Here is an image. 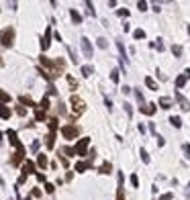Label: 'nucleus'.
Here are the masks:
<instances>
[{"mask_svg":"<svg viewBox=\"0 0 190 200\" xmlns=\"http://www.w3.org/2000/svg\"><path fill=\"white\" fill-rule=\"evenodd\" d=\"M12 39H15V29H4L2 33H0V41H2V45L4 47H10L12 45Z\"/></svg>","mask_w":190,"mask_h":200,"instance_id":"obj_1","label":"nucleus"},{"mask_svg":"<svg viewBox=\"0 0 190 200\" xmlns=\"http://www.w3.org/2000/svg\"><path fill=\"white\" fill-rule=\"evenodd\" d=\"M88 145H90V139H88V137L80 139V141L76 143V147H74V153H78V155H86V149H88Z\"/></svg>","mask_w":190,"mask_h":200,"instance_id":"obj_2","label":"nucleus"},{"mask_svg":"<svg viewBox=\"0 0 190 200\" xmlns=\"http://www.w3.org/2000/svg\"><path fill=\"white\" fill-rule=\"evenodd\" d=\"M80 129L76 127V125H66V127L61 129V135L66 137V139H76V135H78Z\"/></svg>","mask_w":190,"mask_h":200,"instance_id":"obj_3","label":"nucleus"},{"mask_svg":"<svg viewBox=\"0 0 190 200\" xmlns=\"http://www.w3.org/2000/svg\"><path fill=\"white\" fill-rule=\"evenodd\" d=\"M72 110L76 112V114H82L84 112V102L80 100L78 96H72Z\"/></svg>","mask_w":190,"mask_h":200,"instance_id":"obj_4","label":"nucleus"},{"mask_svg":"<svg viewBox=\"0 0 190 200\" xmlns=\"http://www.w3.org/2000/svg\"><path fill=\"white\" fill-rule=\"evenodd\" d=\"M35 171V163L33 161H25V166H23V176H20V182H25V178L29 176V174H33Z\"/></svg>","mask_w":190,"mask_h":200,"instance_id":"obj_5","label":"nucleus"},{"mask_svg":"<svg viewBox=\"0 0 190 200\" xmlns=\"http://www.w3.org/2000/svg\"><path fill=\"white\" fill-rule=\"evenodd\" d=\"M82 51H84V55H86L88 59H92V45H90V41L86 39V37H82Z\"/></svg>","mask_w":190,"mask_h":200,"instance_id":"obj_6","label":"nucleus"},{"mask_svg":"<svg viewBox=\"0 0 190 200\" xmlns=\"http://www.w3.org/2000/svg\"><path fill=\"white\" fill-rule=\"evenodd\" d=\"M23 157H25V147L20 145V147H16V153L12 157V166H19L20 161H23Z\"/></svg>","mask_w":190,"mask_h":200,"instance_id":"obj_7","label":"nucleus"},{"mask_svg":"<svg viewBox=\"0 0 190 200\" xmlns=\"http://www.w3.org/2000/svg\"><path fill=\"white\" fill-rule=\"evenodd\" d=\"M176 100H178V104H180V108H182V110H188V108H190V102L186 100L184 96H182L180 92H176Z\"/></svg>","mask_w":190,"mask_h":200,"instance_id":"obj_8","label":"nucleus"},{"mask_svg":"<svg viewBox=\"0 0 190 200\" xmlns=\"http://www.w3.org/2000/svg\"><path fill=\"white\" fill-rule=\"evenodd\" d=\"M49 43H51V29H47V33H45V37H43V41H41V49H49Z\"/></svg>","mask_w":190,"mask_h":200,"instance_id":"obj_9","label":"nucleus"},{"mask_svg":"<svg viewBox=\"0 0 190 200\" xmlns=\"http://www.w3.org/2000/svg\"><path fill=\"white\" fill-rule=\"evenodd\" d=\"M117 47H119V53H121V65H125V61H127V51H125V47H123L121 41H117Z\"/></svg>","mask_w":190,"mask_h":200,"instance_id":"obj_10","label":"nucleus"},{"mask_svg":"<svg viewBox=\"0 0 190 200\" xmlns=\"http://www.w3.org/2000/svg\"><path fill=\"white\" fill-rule=\"evenodd\" d=\"M70 16H72V20H74V23H76V24H80V23H82V15H80V12H78V10H70Z\"/></svg>","mask_w":190,"mask_h":200,"instance_id":"obj_11","label":"nucleus"},{"mask_svg":"<svg viewBox=\"0 0 190 200\" xmlns=\"http://www.w3.org/2000/svg\"><path fill=\"white\" fill-rule=\"evenodd\" d=\"M117 200H125V196H123V174H119V192H117Z\"/></svg>","mask_w":190,"mask_h":200,"instance_id":"obj_12","label":"nucleus"},{"mask_svg":"<svg viewBox=\"0 0 190 200\" xmlns=\"http://www.w3.org/2000/svg\"><path fill=\"white\" fill-rule=\"evenodd\" d=\"M8 139H10V143H12L15 147H20V141L16 139V133L15 131H8Z\"/></svg>","mask_w":190,"mask_h":200,"instance_id":"obj_13","label":"nucleus"},{"mask_svg":"<svg viewBox=\"0 0 190 200\" xmlns=\"http://www.w3.org/2000/svg\"><path fill=\"white\" fill-rule=\"evenodd\" d=\"M8 117H10V108L0 104V118H8Z\"/></svg>","mask_w":190,"mask_h":200,"instance_id":"obj_14","label":"nucleus"},{"mask_svg":"<svg viewBox=\"0 0 190 200\" xmlns=\"http://www.w3.org/2000/svg\"><path fill=\"white\" fill-rule=\"evenodd\" d=\"M141 112L143 114H153V112H156V104H145V106L141 108Z\"/></svg>","mask_w":190,"mask_h":200,"instance_id":"obj_15","label":"nucleus"},{"mask_svg":"<svg viewBox=\"0 0 190 200\" xmlns=\"http://www.w3.org/2000/svg\"><path fill=\"white\" fill-rule=\"evenodd\" d=\"M160 106H161V108H170V106H172V100H170L168 96L160 98Z\"/></svg>","mask_w":190,"mask_h":200,"instance_id":"obj_16","label":"nucleus"},{"mask_svg":"<svg viewBox=\"0 0 190 200\" xmlns=\"http://www.w3.org/2000/svg\"><path fill=\"white\" fill-rule=\"evenodd\" d=\"M88 167H90L88 161H78V163H76V171H84V170H88Z\"/></svg>","mask_w":190,"mask_h":200,"instance_id":"obj_17","label":"nucleus"},{"mask_svg":"<svg viewBox=\"0 0 190 200\" xmlns=\"http://www.w3.org/2000/svg\"><path fill=\"white\" fill-rule=\"evenodd\" d=\"M92 73H94L92 65H82V76H86V78H88V76H92Z\"/></svg>","mask_w":190,"mask_h":200,"instance_id":"obj_18","label":"nucleus"},{"mask_svg":"<svg viewBox=\"0 0 190 200\" xmlns=\"http://www.w3.org/2000/svg\"><path fill=\"white\" fill-rule=\"evenodd\" d=\"M111 170H112V167H111V163H108V161H104L102 166H100V174H111Z\"/></svg>","mask_w":190,"mask_h":200,"instance_id":"obj_19","label":"nucleus"},{"mask_svg":"<svg viewBox=\"0 0 190 200\" xmlns=\"http://www.w3.org/2000/svg\"><path fill=\"white\" fill-rule=\"evenodd\" d=\"M135 96H137V102L141 104V106H139V108H143V106H145V100H143V94L139 92V90H137V88H135Z\"/></svg>","mask_w":190,"mask_h":200,"instance_id":"obj_20","label":"nucleus"},{"mask_svg":"<svg viewBox=\"0 0 190 200\" xmlns=\"http://www.w3.org/2000/svg\"><path fill=\"white\" fill-rule=\"evenodd\" d=\"M170 122L174 125L176 129H180V127H182V121H180V117H172V118H170Z\"/></svg>","mask_w":190,"mask_h":200,"instance_id":"obj_21","label":"nucleus"},{"mask_svg":"<svg viewBox=\"0 0 190 200\" xmlns=\"http://www.w3.org/2000/svg\"><path fill=\"white\" fill-rule=\"evenodd\" d=\"M145 86H147V88H151V90H157V84L153 82L151 78H145Z\"/></svg>","mask_w":190,"mask_h":200,"instance_id":"obj_22","label":"nucleus"},{"mask_svg":"<svg viewBox=\"0 0 190 200\" xmlns=\"http://www.w3.org/2000/svg\"><path fill=\"white\" fill-rule=\"evenodd\" d=\"M133 37H135V39H145V31H143V29H137L135 33H133Z\"/></svg>","mask_w":190,"mask_h":200,"instance_id":"obj_23","label":"nucleus"},{"mask_svg":"<svg viewBox=\"0 0 190 200\" xmlns=\"http://www.w3.org/2000/svg\"><path fill=\"white\" fill-rule=\"evenodd\" d=\"M184 84H186V78H184V76H178V78H176V86H178V88H182Z\"/></svg>","mask_w":190,"mask_h":200,"instance_id":"obj_24","label":"nucleus"},{"mask_svg":"<svg viewBox=\"0 0 190 200\" xmlns=\"http://www.w3.org/2000/svg\"><path fill=\"white\" fill-rule=\"evenodd\" d=\"M37 163H39L41 167H45V166H47V157H45V155H39V157H37Z\"/></svg>","mask_w":190,"mask_h":200,"instance_id":"obj_25","label":"nucleus"},{"mask_svg":"<svg viewBox=\"0 0 190 200\" xmlns=\"http://www.w3.org/2000/svg\"><path fill=\"white\" fill-rule=\"evenodd\" d=\"M53 141H55V133H51V135L47 137V147H49V149L53 147Z\"/></svg>","mask_w":190,"mask_h":200,"instance_id":"obj_26","label":"nucleus"},{"mask_svg":"<svg viewBox=\"0 0 190 200\" xmlns=\"http://www.w3.org/2000/svg\"><path fill=\"white\" fill-rule=\"evenodd\" d=\"M20 102H23V104H29V106H33V100H31L29 96H20Z\"/></svg>","mask_w":190,"mask_h":200,"instance_id":"obj_27","label":"nucleus"},{"mask_svg":"<svg viewBox=\"0 0 190 200\" xmlns=\"http://www.w3.org/2000/svg\"><path fill=\"white\" fill-rule=\"evenodd\" d=\"M172 51H174V55H178V57L182 55V47H180V45H174V47H172Z\"/></svg>","mask_w":190,"mask_h":200,"instance_id":"obj_28","label":"nucleus"},{"mask_svg":"<svg viewBox=\"0 0 190 200\" xmlns=\"http://www.w3.org/2000/svg\"><path fill=\"white\" fill-rule=\"evenodd\" d=\"M111 80H112V82H119V69H112V73H111Z\"/></svg>","mask_w":190,"mask_h":200,"instance_id":"obj_29","label":"nucleus"},{"mask_svg":"<svg viewBox=\"0 0 190 200\" xmlns=\"http://www.w3.org/2000/svg\"><path fill=\"white\" fill-rule=\"evenodd\" d=\"M141 159L145 161V163H149V155H147V151H145V149H141Z\"/></svg>","mask_w":190,"mask_h":200,"instance_id":"obj_30","label":"nucleus"},{"mask_svg":"<svg viewBox=\"0 0 190 200\" xmlns=\"http://www.w3.org/2000/svg\"><path fill=\"white\" fill-rule=\"evenodd\" d=\"M131 184L135 186V188L139 186V178H137V174H133V176H131Z\"/></svg>","mask_w":190,"mask_h":200,"instance_id":"obj_31","label":"nucleus"},{"mask_svg":"<svg viewBox=\"0 0 190 200\" xmlns=\"http://www.w3.org/2000/svg\"><path fill=\"white\" fill-rule=\"evenodd\" d=\"M0 100H4V102H8V100H10V96H8L6 92H2V90H0Z\"/></svg>","mask_w":190,"mask_h":200,"instance_id":"obj_32","label":"nucleus"},{"mask_svg":"<svg viewBox=\"0 0 190 200\" xmlns=\"http://www.w3.org/2000/svg\"><path fill=\"white\" fill-rule=\"evenodd\" d=\"M35 117H37V121H43V118H45V112L43 110H37V114H35Z\"/></svg>","mask_w":190,"mask_h":200,"instance_id":"obj_33","label":"nucleus"},{"mask_svg":"<svg viewBox=\"0 0 190 200\" xmlns=\"http://www.w3.org/2000/svg\"><path fill=\"white\" fill-rule=\"evenodd\" d=\"M98 47H100V49H106V39H98Z\"/></svg>","mask_w":190,"mask_h":200,"instance_id":"obj_34","label":"nucleus"},{"mask_svg":"<svg viewBox=\"0 0 190 200\" xmlns=\"http://www.w3.org/2000/svg\"><path fill=\"white\" fill-rule=\"evenodd\" d=\"M41 108H43V110H45V108H49V100H47V98L41 100Z\"/></svg>","mask_w":190,"mask_h":200,"instance_id":"obj_35","label":"nucleus"},{"mask_svg":"<svg viewBox=\"0 0 190 200\" xmlns=\"http://www.w3.org/2000/svg\"><path fill=\"white\" fill-rule=\"evenodd\" d=\"M182 149H184L186 157H190V145H188V143H184V147H182Z\"/></svg>","mask_w":190,"mask_h":200,"instance_id":"obj_36","label":"nucleus"},{"mask_svg":"<svg viewBox=\"0 0 190 200\" xmlns=\"http://www.w3.org/2000/svg\"><path fill=\"white\" fill-rule=\"evenodd\" d=\"M161 200H172V192H166V194H161Z\"/></svg>","mask_w":190,"mask_h":200,"instance_id":"obj_37","label":"nucleus"},{"mask_svg":"<svg viewBox=\"0 0 190 200\" xmlns=\"http://www.w3.org/2000/svg\"><path fill=\"white\" fill-rule=\"evenodd\" d=\"M125 110H127V117H131L133 110H131V104H125Z\"/></svg>","mask_w":190,"mask_h":200,"instance_id":"obj_38","label":"nucleus"},{"mask_svg":"<svg viewBox=\"0 0 190 200\" xmlns=\"http://www.w3.org/2000/svg\"><path fill=\"white\" fill-rule=\"evenodd\" d=\"M63 153H66V155H74V149H72V147H66V149H63Z\"/></svg>","mask_w":190,"mask_h":200,"instance_id":"obj_39","label":"nucleus"},{"mask_svg":"<svg viewBox=\"0 0 190 200\" xmlns=\"http://www.w3.org/2000/svg\"><path fill=\"white\" fill-rule=\"evenodd\" d=\"M156 47H157V51H164V43H161L160 39H157V43H156Z\"/></svg>","mask_w":190,"mask_h":200,"instance_id":"obj_40","label":"nucleus"},{"mask_svg":"<svg viewBox=\"0 0 190 200\" xmlns=\"http://www.w3.org/2000/svg\"><path fill=\"white\" fill-rule=\"evenodd\" d=\"M31 149H33V151H37V149H39V141H33V145H31Z\"/></svg>","mask_w":190,"mask_h":200,"instance_id":"obj_41","label":"nucleus"},{"mask_svg":"<svg viewBox=\"0 0 190 200\" xmlns=\"http://www.w3.org/2000/svg\"><path fill=\"white\" fill-rule=\"evenodd\" d=\"M104 104H106V106H108V110H111V108H112V102H111V98H104Z\"/></svg>","mask_w":190,"mask_h":200,"instance_id":"obj_42","label":"nucleus"},{"mask_svg":"<svg viewBox=\"0 0 190 200\" xmlns=\"http://www.w3.org/2000/svg\"><path fill=\"white\" fill-rule=\"evenodd\" d=\"M137 6H139V10H147V4H145V2H139Z\"/></svg>","mask_w":190,"mask_h":200,"instance_id":"obj_43","label":"nucleus"},{"mask_svg":"<svg viewBox=\"0 0 190 200\" xmlns=\"http://www.w3.org/2000/svg\"><path fill=\"white\" fill-rule=\"evenodd\" d=\"M45 190H47V192H53V184H45Z\"/></svg>","mask_w":190,"mask_h":200,"instance_id":"obj_44","label":"nucleus"},{"mask_svg":"<svg viewBox=\"0 0 190 200\" xmlns=\"http://www.w3.org/2000/svg\"><path fill=\"white\" fill-rule=\"evenodd\" d=\"M16 112H19L20 117H23V114H25V112H27V110H25V108H23V106H19V108H16Z\"/></svg>","mask_w":190,"mask_h":200,"instance_id":"obj_45","label":"nucleus"},{"mask_svg":"<svg viewBox=\"0 0 190 200\" xmlns=\"http://www.w3.org/2000/svg\"><path fill=\"white\" fill-rule=\"evenodd\" d=\"M184 73H186L184 78H190V69H186V72H184Z\"/></svg>","mask_w":190,"mask_h":200,"instance_id":"obj_46","label":"nucleus"},{"mask_svg":"<svg viewBox=\"0 0 190 200\" xmlns=\"http://www.w3.org/2000/svg\"><path fill=\"white\" fill-rule=\"evenodd\" d=\"M186 194H188V196H190V186H188V190H186Z\"/></svg>","mask_w":190,"mask_h":200,"instance_id":"obj_47","label":"nucleus"},{"mask_svg":"<svg viewBox=\"0 0 190 200\" xmlns=\"http://www.w3.org/2000/svg\"><path fill=\"white\" fill-rule=\"evenodd\" d=\"M188 33H190V27H188Z\"/></svg>","mask_w":190,"mask_h":200,"instance_id":"obj_48","label":"nucleus"}]
</instances>
